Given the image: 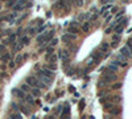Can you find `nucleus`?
<instances>
[{
  "label": "nucleus",
  "instance_id": "obj_35",
  "mask_svg": "<svg viewBox=\"0 0 132 119\" xmlns=\"http://www.w3.org/2000/svg\"><path fill=\"white\" fill-rule=\"evenodd\" d=\"M110 3V0H100V4H107Z\"/></svg>",
  "mask_w": 132,
  "mask_h": 119
},
{
  "label": "nucleus",
  "instance_id": "obj_29",
  "mask_svg": "<svg viewBox=\"0 0 132 119\" xmlns=\"http://www.w3.org/2000/svg\"><path fill=\"white\" fill-rule=\"evenodd\" d=\"M9 119H21V115L20 114H12L9 116Z\"/></svg>",
  "mask_w": 132,
  "mask_h": 119
},
{
  "label": "nucleus",
  "instance_id": "obj_13",
  "mask_svg": "<svg viewBox=\"0 0 132 119\" xmlns=\"http://www.w3.org/2000/svg\"><path fill=\"white\" fill-rule=\"evenodd\" d=\"M0 60H1V61H3V62H8V61H9L11 60V54L9 53H4L3 56H0Z\"/></svg>",
  "mask_w": 132,
  "mask_h": 119
},
{
  "label": "nucleus",
  "instance_id": "obj_10",
  "mask_svg": "<svg viewBox=\"0 0 132 119\" xmlns=\"http://www.w3.org/2000/svg\"><path fill=\"white\" fill-rule=\"evenodd\" d=\"M29 36H21L20 37V40H19V42L21 44V45H28V44H29Z\"/></svg>",
  "mask_w": 132,
  "mask_h": 119
},
{
  "label": "nucleus",
  "instance_id": "obj_8",
  "mask_svg": "<svg viewBox=\"0 0 132 119\" xmlns=\"http://www.w3.org/2000/svg\"><path fill=\"white\" fill-rule=\"evenodd\" d=\"M13 94L16 97H19V98H21V99H24V97H25V93H24L21 89H13Z\"/></svg>",
  "mask_w": 132,
  "mask_h": 119
},
{
  "label": "nucleus",
  "instance_id": "obj_9",
  "mask_svg": "<svg viewBox=\"0 0 132 119\" xmlns=\"http://www.w3.org/2000/svg\"><path fill=\"white\" fill-rule=\"evenodd\" d=\"M108 101L112 103V105H114V103H119L120 101H122V97H120V95H111L108 98Z\"/></svg>",
  "mask_w": 132,
  "mask_h": 119
},
{
  "label": "nucleus",
  "instance_id": "obj_17",
  "mask_svg": "<svg viewBox=\"0 0 132 119\" xmlns=\"http://www.w3.org/2000/svg\"><path fill=\"white\" fill-rule=\"evenodd\" d=\"M21 90H23V91H25V93H29L30 90V86L28 85V83H24V85H21Z\"/></svg>",
  "mask_w": 132,
  "mask_h": 119
},
{
  "label": "nucleus",
  "instance_id": "obj_27",
  "mask_svg": "<svg viewBox=\"0 0 132 119\" xmlns=\"http://www.w3.org/2000/svg\"><path fill=\"white\" fill-rule=\"evenodd\" d=\"M100 49L103 50V52H107V49H108V44H106V42H103L102 45H100Z\"/></svg>",
  "mask_w": 132,
  "mask_h": 119
},
{
  "label": "nucleus",
  "instance_id": "obj_32",
  "mask_svg": "<svg viewBox=\"0 0 132 119\" xmlns=\"http://www.w3.org/2000/svg\"><path fill=\"white\" fill-rule=\"evenodd\" d=\"M112 37H114V40H115V42H118L119 40H120V34H118V33H115Z\"/></svg>",
  "mask_w": 132,
  "mask_h": 119
},
{
  "label": "nucleus",
  "instance_id": "obj_24",
  "mask_svg": "<svg viewBox=\"0 0 132 119\" xmlns=\"http://www.w3.org/2000/svg\"><path fill=\"white\" fill-rule=\"evenodd\" d=\"M74 3H75V5L78 7V8H81V7H83L85 0H74Z\"/></svg>",
  "mask_w": 132,
  "mask_h": 119
},
{
  "label": "nucleus",
  "instance_id": "obj_1",
  "mask_svg": "<svg viewBox=\"0 0 132 119\" xmlns=\"http://www.w3.org/2000/svg\"><path fill=\"white\" fill-rule=\"evenodd\" d=\"M112 81H116L115 74H112V73H104L103 77L100 78V81H99V86H106L107 83L112 82Z\"/></svg>",
  "mask_w": 132,
  "mask_h": 119
},
{
  "label": "nucleus",
  "instance_id": "obj_5",
  "mask_svg": "<svg viewBox=\"0 0 132 119\" xmlns=\"http://www.w3.org/2000/svg\"><path fill=\"white\" fill-rule=\"evenodd\" d=\"M120 54L124 56L125 58H131V57H132V50L129 49L128 46H123L122 49H120Z\"/></svg>",
  "mask_w": 132,
  "mask_h": 119
},
{
  "label": "nucleus",
  "instance_id": "obj_18",
  "mask_svg": "<svg viewBox=\"0 0 132 119\" xmlns=\"http://www.w3.org/2000/svg\"><path fill=\"white\" fill-rule=\"evenodd\" d=\"M81 29H82V32H85V33H87L90 30V24L89 23H85L82 25V28H81Z\"/></svg>",
  "mask_w": 132,
  "mask_h": 119
},
{
  "label": "nucleus",
  "instance_id": "obj_31",
  "mask_svg": "<svg viewBox=\"0 0 132 119\" xmlns=\"http://www.w3.org/2000/svg\"><path fill=\"white\" fill-rule=\"evenodd\" d=\"M1 53H5V45L4 44H0V54Z\"/></svg>",
  "mask_w": 132,
  "mask_h": 119
},
{
  "label": "nucleus",
  "instance_id": "obj_2",
  "mask_svg": "<svg viewBox=\"0 0 132 119\" xmlns=\"http://www.w3.org/2000/svg\"><path fill=\"white\" fill-rule=\"evenodd\" d=\"M36 78L38 79V81L42 83L45 87H49V86L52 85V79L48 78V77H45V76H42V74H40V73H37V77H36Z\"/></svg>",
  "mask_w": 132,
  "mask_h": 119
},
{
  "label": "nucleus",
  "instance_id": "obj_15",
  "mask_svg": "<svg viewBox=\"0 0 132 119\" xmlns=\"http://www.w3.org/2000/svg\"><path fill=\"white\" fill-rule=\"evenodd\" d=\"M108 111H110V114H111V115H118L119 112H120V109H118V107H114V106H112Z\"/></svg>",
  "mask_w": 132,
  "mask_h": 119
},
{
  "label": "nucleus",
  "instance_id": "obj_3",
  "mask_svg": "<svg viewBox=\"0 0 132 119\" xmlns=\"http://www.w3.org/2000/svg\"><path fill=\"white\" fill-rule=\"evenodd\" d=\"M79 32V25L77 21H73V23H70L69 25V33H71V34H77V33Z\"/></svg>",
  "mask_w": 132,
  "mask_h": 119
},
{
  "label": "nucleus",
  "instance_id": "obj_30",
  "mask_svg": "<svg viewBox=\"0 0 132 119\" xmlns=\"http://www.w3.org/2000/svg\"><path fill=\"white\" fill-rule=\"evenodd\" d=\"M57 42H58V40H57V38H53L52 41H50V46H52V48H53V46H56Z\"/></svg>",
  "mask_w": 132,
  "mask_h": 119
},
{
  "label": "nucleus",
  "instance_id": "obj_20",
  "mask_svg": "<svg viewBox=\"0 0 132 119\" xmlns=\"http://www.w3.org/2000/svg\"><path fill=\"white\" fill-rule=\"evenodd\" d=\"M19 109L21 110V111H23L24 114H29V109H28V107H26L25 105H20V106H19Z\"/></svg>",
  "mask_w": 132,
  "mask_h": 119
},
{
  "label": "nucleus",
  "instance_id": "obj_33",
  "mask_svg": "<svg viewBox=\"0 0 132 119\" xmlns=\"http://www.w3.org/2000/svg\"><path fill=\"white\" fill-rule=\"evenodd\" d=\"M34 33H37V29H36V28H30V29H29V34H34Z\"/></svg>",
  "mask_w": 132,
  "mask_h": 119
},
{
  "label": "nucleus",
  "instance_id": "obj_7",
  "mask_svg": "<svg viewBox=\"0 0 132 119\" xmlns=\"http://www.w3.org/2000/svg\"><path fill=\"white\" fill-rule=\"evenodd\" d=\"M46 36H48V33H41L40 36H37V44H38V45H42L44 42H46V41H48Z\"/></svg>",
  "mask_w": 132,
  "mask_h": 119
},
{
  "label": "nucleus",
  "instance_id": "obj_16",
  "mask_svg": "<svg viewBox=\"0 0 132 119\" xmlns=\"http://www.w3.org/2000/svg\"><path fill=\"white\" fill-rule=\"evenodd\" d=\"M23 49V45L17 41L16 44H13V52H19V50H21Z\"/></svg>",
  "mask_w": 132,
  "mask_h": 119
},
{
  "label": "nucleus",
  "instance_id": "obj_6",
  "mask_svg": "<svg viewBox=\"0 0 132 119\" xmlns=\"http://www.w3.org/2000/svg\"><path fill=\"white\" fill-rule=\"evenodd\" d=\"M77 38V34H71V33H65L62 37H61V40L62 41H65V42H69V41H73V40Z\"/></svg>",
  "mask_w": 132,
  "mask_h": 119
},
{
  "label": "nucleus",
  "instance_id": "obj_11",
  "mask_svg": "<svg viewBox=\"0 0 132 119\" xmlns=\"http://www.w3.org/2000/svg\"><path fill=\"white\" fill-rule=\"evenodd\" d=\"M46 61L49 64H56L57 61V56L56 54H52V56H46Z\"/></svg>",
  "mask_w": 132,
  "mask_h": 119
},
{
  "label": "nucleus",
  "instance_id": "obj_37",
  "mask_svg": "<svg viewBox=\"0 0 132 119\" xmlns=\"http://www.w3.org/2000/svg\"><path fill=\"white\" fill-rule=\"evenodd\" d=\"M62 119H70V115H66V116H62Z\"/></svg>",
  "mask_w": 132,
  "mask_h": 119
},
{
  "label": "nucleus",
  "instance_id": "obj_25",
  "mask_svg": "<svg viewBox=\"0 0 132 119\" xmlns=\"http://www.w3.org/2000/svg\"><path fill=\"white\" fill-rule=\"evenodd\" d=\"M53 52H54V49H53L52 46H48V48H46V53H48L46 56H52V54H53Z\"/></svg>",
  "mask_w": 132,
  "mask_h": 119
},
{
  "label": "nucleus",
  "instance_id": "obj_28",
  "mask_svg": "<svg viewBox=\"0 0 132 119\" xmlns=\"http://www.w3.org/2000/svg\"><path fill=\"white\" fill-rule=\"evenodd\" d=\"M48 69H50L53 72V70L57 69V65H56V64H49V65H48Z\"/></svg>",
  "mask_w": 132,
  "mask_h": 119
},
{
  "label": "nucleus",
  "instance_id": "obj_26",
  "mask_svg": "<svg viewBox=\"0 0 132 119\" xmlns=\"http://www.w3.org/2000/svg\"><path fill=\"white\" fill-rule=\"evenodd\" d=\"M120 87H122V83L120 82H116L115 85H112V90H119Z\"/></svg>",
  "mask_w": 132,
  "mask_h": 119
},
{
  "label": "nucleus",
  "instance_id": "obj_21",
  "mask_svg": "<svg viewBox=\"0 0 132 119\" xmlns=\"http://www.w3.org/2000/svg\"><path fill=\"white\" fill-rule=\"evenodd\" d=\"M116 61H119V62H123V64H128V62H127V58H125L124 56H122V54H119V56H118Z\"/></svg>",
  "mask_w": 132,
  "mask_h": 119
},
{
  "label": "nucleus",
  "instance_id": "obj_4",
  "mask_svg": "<svg viewBox=\"0 0 132 119\" xmlns=\"http://www.w3.org/2000/svg\"><path fill=\"white\" fill-rule=\"evenodd\" d=\"M38 73L42 74V76H45V77H48V78H50V79H53V77H54V73H53L50 69H48V68H42Z\"/></svg>",
  "mask_w": 132,
  "mask_h": 119
},
{
  "label": "nucleus",
  "instance_id": "obj_22",
  "mask_svg": "<svg viewBox=\"0 0 132 119\" xmlns=\"http://www.w3.org/2000/svg\"><path fill=\"white\" fill-rule=\"evenodd\" d=\"M17 1H19V0H8V1H7V7H15Z\"/></svg>",
  "mask_w": 132,
  "mask_h": 119
},
{
  "label": "nucleus",
  "instance_id": "obj_36",
  "mask_svg": "<svg viewBox=\"0 0 132 119\" xmlns=\"http://www.w3.org/2000/svg\"><path fill=\"white\" fill-rule=\"evenodd\" d=\"M15 65H16V64H15V61H11V64H9V68H15Z\"/></svg>",
  "mask_w": 132,
  "mask_h": 119
},
{
  "label": "nucleus",
  "instance_id": "obj_14",
  "mask_svg": "<svg viewBox=\"0 0 132 119\" xmlns=\"http://www.w3.org/2000/svg\"><path fill=\"white\" fill-rule=\"evenodd\" d=\"M30 93H32V94H30L32 97H40V94H41V91H40L38 87H33V89L30 90Z\"/></svg>",
  "mask_w": 132,
  "mask_h": 119
},
{
  "label": "nucleus",
  "instance_id": "obj_23",
  "mask_svg": "<svg viewBox=\"0 0 132 119\" xmlns=\"http://www.w3.org/2000/svg\"><path fill=\"white\" fill-rule=\"evenodd\" d=\"M23 60H24V54H19V56L15 58V64H20Z\"/></svg>",
  "mask_w": 132,
  "mask_h": 119
},
{
  "label": "nucleus",
  "instance_id": "obj_19",
  "mask_svg": "<svg viewBox=\"0 0 132 119\" xmlns=\"http://www.w3.org/2000/svg\"><path fill=\"white\" fill-rule=\"evenodd\" d=\"M62 110H63V106L62 105L57 106L56 110H54V114H56V115H58V114H62Z\"/></svg>",
  "mask_w": 132,
  "mask_h": 119
},
{
  "label": "nucleus",
  "instance_id": "obj_39",
  "mask_svg": "<svg viewBox=\"0 0 132 119\" xmlns=\"http://www.w3.org/2000/svg\"><path fill=\"white\" fill-rule=\"evenodd\" d=\"M0 8H1V7H0Z\"/></svg>",
  "mask_w": 132,
  "mask_h": 119
},
{
  "label": "nucleus",
  "instance_id": "obj_12",
  "mask_svg": "<svg viewBox=\"0 0 132 119\" xmlns=\"http://www.w3.org/2000/svg\"><path fill=\"white\" fill-rule=\"evenodd\" d=\"M24 101L28 103H30V105H34V99H33V97L30 95V94H26L25 97H24Z\"/></svg>",
  "mask_w": 132,
  "mask_h": 119
},
{
  "label": "nucleus",
  "instance_id": "obj_38",
  "mask_svg": "<svg viewBox=\"0 0 132 119\" xmlns=\"http://www.w3.org/2000/svg\"><path fill=\"white\" fill-rule=\"evenodd\" d=\"M49 119H54V116H50V118Z\"/></svg>",
  "mask_w": 132,
  "mask_h": 119
},
{
  "label": "nucleus",
  "instance_id": "obj_34",
  "mask_svg": "<svg viewBox=\"0 0 132 119\" xmlns=\"http://www.w3.org/2000/svg\"><path fill=\"white\" fill-rule=\"evenodd\" d=\"M118 9H119L118 7H114V8L111 9V12H112V13H116V12H118Z\"/></svg>",
  "mask_w": 132,
  "mask_h": 119
}]
</instances>
